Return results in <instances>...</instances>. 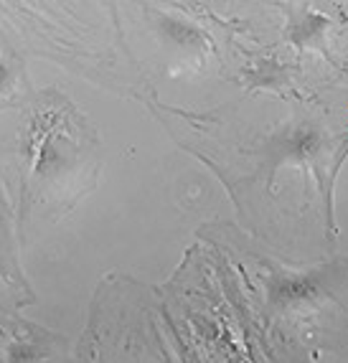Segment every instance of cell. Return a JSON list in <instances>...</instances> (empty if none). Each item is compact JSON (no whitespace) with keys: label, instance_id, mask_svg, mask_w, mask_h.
<instances>
[{"label":"cell","instance_id":"cell-1","mask_svg":"<svg viewBox=\"0 0 348 363\" xmlns=\"http://www.w3.org/2000/svg\"><path fill=\"white\" fill-rule=\"evenodd\" d=\"M155 28H158V36L171 49H178L186 56H203L211 49V43H208L211 38L198 26H193L186 18H178V16H171V13H155Z\"/></svg>","mask_w":348,"mask_h":363},{"label":"cell","instance_id":"cell-2","mask_svg":"<svg viewBox=\"0 0 348 363\" xmlns=\"http://www.w3.org/2000/svg\"><path fill=\"white\" fill-rule=\"evenodd\" d=\"M330 28V16L320 11H303L287 23L285 38L295 51H305L310 46H323V38Z\"/></svg>","mask_w":348,"mask_h":363},{"label":"cell","instance_id":"cell-3","mask_svg":"<svg viewBox=\"0 0 348 363\" xmlns=\"http://www.w3.org/2000/svg\"><path fill=\"white\" fill-rule=\"evenodd\" d=\"M242 82L249 91L254 89H267V91H277L290 82V69L277 59H257L252 61L249 67L242 72Z\"/></svg>","mask_w":348,"mask_h":363},{"label":"cell","instance_id":"cell-4","mask_svg":"<svg viewBox=\"0 0 348 363\" xmlns=\"http://www.w3.org/2000/svg\"><path fill=\"white\" fill-rule=\"evenodd\" d=\"M46 356L43 335L33 328H26L21 333L13 335V340L6 345V361L8 363H38Z\"/></svg>","mask_w":348,"mask_h":363},{"label":"cell","instance_id":"cell-5","mask_svg":"<svg viewBox=\"0 0 348 363\" xmlns=\"http://www.w3.org/2000/svg\"><path fill=\"white\" fill-rule=\"evenodd\" d=\"M16 86H18V67H16V59L8 56L6 49H0V102L11 99Z\"/></svg>","mask_w":348,"mask_h":363},{"label":"cell","instance_id":"cell-6","mask_svg":"<svg viewBox=\"0 0 348 363\" xmlns=\"http://www.w3.org/2000/svg\"><path fill=\"white\" fill-rule=\"evenodd\" d=\"M0 272H3V264H0Z\"/></svg>","mask_w":348,"mask_h":363}]
</instances>
